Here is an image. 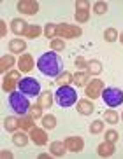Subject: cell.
I'll use <instances>...</instances> for the list:
<instances>
[{
	"instance_id": "6da1fadb",
	"label": "cell",
	"mask_w": 123,
	"mask_h": 159,
	"mask_svg": "<svg viewBox=\"0 0 123 159\" xmlns=\"http://www.w3.org/2000/svg\"><path fill=\"white\" fill-rule=\"evenodd\" d=\"M37 68L42 75H46V77H55L57 79L58 75L63 72V61H62V58L55 51L44 52V54L39 56Z\"/></svg>"
},
{
	"instance_id": "7a4b0ae2",
	"label": "cell",
	"mask_w": 123,
	"mask_h": 159,
	"mask_svg": "<svg viewBox=\"0 0 123 159\" xmlns=\"http://www.w3.org/2000/svg\"><path fill=\"white\" fill-rule=\"evenodd\" d=\"M9 107L12 108V112L18 114V116H25L28 114L32 103H30V98L27 94H23L21 91H12L9 94Z\"/></svg>"
},
{
	"instance_id": "3957f363",
	"label": "cell",
	"mask_w": 123,
	"mask_h": 159,
	"mask_svg": "<svg viewBox=\"0 0 123 159\" xmlns=\"http://www.w3.org/2000/svg\"><path fill=\"white\" fill-rule=\"evenodd\" d=\"M55 102L60 107H72L77 102V93L76 89L71 86H58V89L55 91Z\"/></svg>"
},
{
	"instance_id": "277c9868",
	"label": "cell",
	"mask_w": 123,
	"mask_h": 159,
	"mask_svg": "<svg viewBox=\"0 0 123 159\" xmlns=\"http://www.w3.org/2000/svg\"><path fill=\"white\" fill-rule=\"evenodd\" d=\"M102 102L107 105L109 108H116L120 105H123V91L116 86H109V88H104L102 91Z\"/></svg>"
},
{
	"instance_id": "5b68a950",
	"label": "cell",
	"mask_w": 123,
	"mask_h": 159,
	"mask_svg": "<svg viewBox=\"0 0 123 159\" xmlns=\"http://www.w3.org/2000/svg\"><path fill=\"white\" fill-rule=\"evenodd\" d=\"M18 91L27 94L28 98H33V96H39V94H41V84H39V80L33 79V77H25V79L19 80Z\"/></svg>"
},
{
	"instance_id": "8992f818",
	"label": "cell",
	"mask_w": 123,
	"mask_h": 159,
	"mask_svg": "<svg viewBox=\"0 0 123 159\" xmlns=\"http://www.w3.org/2000/svg\"><path fill=\"white\" fill-rule=\"evenodd\" d=\"M83 35V30L76 25L69 23H60L57 25V37L58 39H77Z\"/></svg>"
},
{
	"instance_id": "52a82bcc",
	"label": "cell",
	"mask_w": 123,
	"mask_h": 159,
	"mask_svg": "<svg viewBox=\"0 0 123 159\" xmlns=\"http://www.w3.org/2000/svg\"><path fill=\"white\" fill-rule=\"evenodd\" d=\"M19 80H21V72L19 70L7 72L4 75V80H2V89H4L5 93H12V91H16Z\"/></svg>"
},
{
	"instance_id": "ba28073f",
	"label": "cell",
	"mask_w": 123,
	"mask_h": 159,
	"mask_svg": "<svg viewBox=\"0 0 123 159\" xmlns=\"http://www.w3.org/2000/svg\"><path fill=\"white\" fill-rule=\"evenodd\" d=\"M102 91H104V82H102V80H99V79L90 80V82L85 86V94L90 100L99 98L100 94H102Z\"/></svg>"
},
{
	"instance_id": "9c48e42d",
	"label": "cell",
	"mask_w": 123,
	"mask_h": 159,
	"mask_svg": "<svg viewBox=\"0 0 123 159\" xmlns=\"http://www.w3.org/2000/svg\"><path fill=\"white\" fill-rule=\"evenodd\" d=\"M16 9H18V12H21L25 16H33L39 12V2H35V0H19L16 4Z\"/></svg>"
},
{
	"instance_id": "30bf717a",
	"label": "cell",
	"mask_w": 123,
	"mask_h": 159,
	"mask_svg": "<svg viewBox=\"0 0 123 159\" xmlns=\"http://www.w3.org/2000/svg\"><path fill=\"white\" fill-rule=\"evenodd\" d=\"M30 140L33 142L35 145H46L47 143V135L46 131H44V128H35L33 126L32 129H30Z\"/></svg>"
},
{
	"instance_id": "8fae6325",
	"label": "cell",
	"mask_w": 123,
	"mask_h": 159,
	"mask_svg": "<svg viewBox=\"0 0 123 159\" xmlns=\"http://www.w3.org/2000/svg\"><path fill=\"white\" fill-rule=\"evenodd\" d=\"M63 143H65L67 150H71V152H81L85 149V140L81 136H69Z\"/></svg>"
},
{
	"instance_id": "7c38bea8",
	"label": "cell",
	"mask_w": 123,
	"mask_h": 159,
	"mask_svg": "<svg viewBox=\"0 0 123 159\" xmlns=\"http://www.w3.org/2000/svg\"><path fill=\"white\" fill-rule=\"evenodd\" d=\"M18 68L23 74H28V72L33 70V58L30 56L28 52H25V54H21L18 58Z\"/></svg>"
},
{
	"instance_id": "4fadbf2b",
	"label": "cell",
	"mask_w": 123,
	"mask_h": 159,
	"mask_svg": "<svg viewBox=\"0 0 123 159\" xmlns=\"http://www.w3.org/2000/svg\"><path fill=\"white\" fill-rule=\"evenodd\" d=\"M30 25L25 21V19L21 18H14L12 21H11V30H12V33L14 35H25L27 33V30H28Z\"/></svg>"
},
{
	"instance_id": "5bb4252c",
	"label": "cell",
	"mask_w": 123,
	"mask_h": 159,
	"mask_svg": "<svg viewBox=\"0 0 123 159\" xmlns=\"http://www.w3.org/2000/svg\"><path fill=\"white\" fill-rule=\"evenodd\" d=\"M114 143L113 142H107L104 140L102 143H99V147H97V154L100 156V157H111V156L114 154Z\"/></svg>"
},
{
	"instance_id": "9a60e30c",
	"label": "cell",
	"mask_w": 123,
	"mask_h": 159,
	"mask_svg": "<svg viewBox=\"0 0 123 159\" xmlns=\"http://www.w3.org/2000/svg\"><path fill=\"white\" fill-rule=\"evenodd\" d=\"M25 49H27V44L23 39H12L9 42L11 54H25Z\"/></svg>"
},
{
	"instance_id": "2e32d148",
	"label": "cell",
	"mask_w": 123,
	"mask_h": 159,
	"mask_svg": "<svg viewBox=\"0 0 123 159\" xmlns=\"http://www.w3.org/2000/svg\"><path fill=\"white\" fill-rule=\"evenodd\" d=\"M76 110H77V114H81V116H91L93 110H95V107H93V103H91L90 100H79Z\"/></svg>"
},
{
	"instance_id": "e0dca14e",
	"label": "cell",
	"mask_w": 123,
	"mask_h": 159,
	"mask_svg": "<svg viewBox=\"0 0 123 159\" xmlns=\"http://www.w3.org/2000/svg\"><path fill=\"white\" fill-rule=\"evenodd\" d=\"M14 65H16V58L12 56V54H5V56H2V60H0V72L7 74Z\"/></svg>"
},
{
	"instance_id": "ac0fdd59",
	"label": "cell",
	"mask_w": 123,
	"mask_h": 159,
	"mask_svg": "<svg viewBox=\"0 0 123 159\" xmlns=\"http://www.w3.org/2000/svg\"><path fill=\"white\" fill-rule=\"evenodd\" d=\"M88 82H90V74L86 70H79V72L74 74V84H76L77 88H85Z\"/></svg>"
},
{
	"instance_id": "d6986e66",
	"label": "cell",
	"mask_w": 123,
	"mask_h": 159,
	"mask_svg": "<svg viewBox=\"0 0 123 159\" xmlns=\"http://www.w3.org/2000/svg\"><path fill=\"white\" fill-rule=\"evenodd\" d=\"M37 105H41L42 108H51L53 107V93L51 91H42V93L39 94Z\"/></svg>"
},
{
	"instance_id": "ffe728a7",
	"label": "cell",
	"mask_w": 123,
	"mask_h": 159,
	"mask_svg": "<svg viewBox=\"0 0 123 159\" xmlns=\"http://www.w3.org/2000/svg\"><path fill=\"white\" fill-rule=\"evenodd\" d=\"M28 140H30V135H27L25 129L23 131H16L14 135H12V143H14L16 147H25V145L28 143Z\"/></svg>"
},
{
	"instance_id": "44dd1931",
	"label": "cell",
	"mask_w": 123,
	"mask_h": 159,
	"mask_svg": "<svg viewBox=\"0 0 123 159\" xmlns=\"http://www.w3.org/2000/svg\"><path fill=\"white\" fill-rule=\"evenodd\" d=\"M65 143L63 142H53L51 145H49V152H51V156H55V157H62V156L65 154Z\"/></svg>"
},
{
	"instance_id": "7402d4cb",
	"label": "cell",
	"mask_w": 123,
	"mask_h": 159,
	"mask_svg": "<svg viewBox=\"0 0 123 159\" xmlns=\"http://www.w3.org/2000/svg\"><path fill=\"white\" fill-rule=\"evenodd\" d=\"M4 128L11 133H16V129L19 128V117H5L4 119Z\"/></svg>"
},
{
	"instance_id": "603a6c76",
	"label": "cell",
	"mask_w": 123,
	"mask_h": 159,
	"mask_svg": "<svg viewBox=\"0 0 123 159\" xmlns=\"http://www.w3.org/2000/svg\"><path fill=\"white\" fill-rule=\"evenodd\" d=\"M86 72L90 75H99L102 74V63L99 60H90L88 65H86Z\"/></svg>"
},
{
	"instance_id": "cb8c5ba5",
	"label": "cell",
	"mask_w": 123,
	"mask_h": 159,
	"mask_svg": "<svg viewBox=\"0 0 123 159\" xmlns=\"http://www.w3.org/2000/svg\"><path fill=\"white\" fill-rule=\"evenodd\" d=\"M71 82H74V74H71V72L63 70L57 77V84L58 86H71Z\"/></svg>"
},
{
	"instance_id": "d4e9b609",
	"label": "cell",
	"mask_w": 123,
	"mask_h": 159,
	"mask_svg": "<svg viewBox=\"0 0 123 159\" xmlns=\"http://www.w3.org/2000/svg\"><path fill=\"white\" fill-rule=\"evenodd\" d=\"M33 119L30 114H25V116H19V128L21 129H25V131H28V129H32L33 128Z\"/></svg>"
},
{
	"instance_id": "484cf974",
	"label": "cell",
	"mask_w": 123,
	"mask_h": 159,
	"mask_svg": "<svg viewBox=\"0 0 123 159\" xmlns=\"http://www.w3.org/2000/svg\"><path fill=\"white\" fill-rule=\"evenodd\" d=\"M55 126H57V117L53 116V114L42 116V128L44 129H53Z\"/></svg>"
},
{
	"instance_id": "4316f807",
	"label": "cell",
	"mask_w": 123,
	"mask_h": 159,
	"mask_svg": "<svg viewBox=\"0 0 123 159\" xmlns=\"http://www.w3.org/2000/svg\"><path fill=\"white\" fill-rule=\"evenodd\" d=\"M49 47H51V51H55V52H60V51H63L65 49V40L63 39H53V40H49Z\"/></svg>"
},
{
	"instance_id": "83f0119b",
	"label": "cell",
	"mask_w": 123,
	"mask_h": 159,
	"mask_svg": "<svg viewBox=\"0 0 123 159\" xmlns=\"http://www.w3.org/2000/svg\"><path fill=\"white\" fill-rule=\"evenodd\" d=\"M41 33H42V30H41L39 25H30L28 30H27V33H25V37L27 39H37Z\"/></svg>"
},
{
	"instance_id": "f1b7e54d",
	"label": "cell",
	"mask_w": 123,
	"mask_h": 159,
	"mask_svg": "<svg viewBox=\"0 0 123 159\" xmlns=\"http://www.w3.org/2000/svg\"><path fill=\"white\" fill-rule=\"evenodd\" d=\"M118 119H120V116H118L116 110H106L104 112V121L109 122V124H116Z\"/></svg>"
},
{
	"instance_id": "f546056e",
	"label": "cell",
	"mask_w": 123,
	"mask_h": 159,
	"mask_svg": "<svg viewBox=\"0 0 123 159\" xmlns=\"http://www.w3.org/2000/svg\"><path fill=\"white\" fill-rule=\"evenodd\" d=\"M118 37L120 35H118V32H116L114 28H107L104 32V39H106V42H109V44L114 42V40H118Z\"/></svg>"
},
{
	"instance_id": "4dcf8cb0",
	"label": "cell",
	"mask_w": 123,
	"mask_h": 159,
	"mask_svg": "<svg viewBox=\"0 0 123 159\" xmlns=\"http://www.w3.org/2000/svg\"><path fill=\"white\" fill-rule=\"evenodd\" d=\"M102 131H104V121H93L90 124V133L99 135V133H102Z\"/></svg>"
},
{
	"instance_id": "1f68e13d",
	"label": "cell",
	"mask_w": 123,
	"mask_h": 159,
	"mask_svg": "<svg viewBox=\"0 0 123 159\" xmlns=\"http://www.w3.org/2000/svg\"><path fill=\"white\" fill-rule=\"evenodd\" d=\"M44 35H46L47 39H55L57 37V25H53V23H47L46 25V28H44Z\"/></svg>"
},
{
	"instance_id": "d6a6232c",
	"label": "cell",
	"mask_w": 123,
	"mask_h": 159,
	"mask_svg": "<svg viewBox=\"0 0 123 159\" xmlns=\"http://www.w3.org/2000/svg\"><path fill=\"white\" fill-rule=\"evenodd\" d=\"M76 21L77 23H86L90 19V11H76Z\"/></svg>"
},
{
	"instance_id": "836d02e7",
	"label": "cell",
	"mask_w": 123,
	"mask_h": 159,
	"mask_svg": "<svg viewBox=\"0 0 123 159\" xmlns=\"http://www.w3.org/2000/svg\"><path fill=\"white\" fill-rule=\"evenodd\" d=\"M28 114L33 117V119H42V107L41 105H32L28 110Z\"/></svg>"
},
{
	"instance_id": "e575fe53",
	"label": "cell",
	"mask_w": 123,
	"mask_h": 159,
	"mask_svg": "<svg viewBox=\"0 0 123 159\" xmlns=\"http://www.w3.org/2000/svg\"><path fill=\"white\" fill-rule=\"evenodd\" d=\"M93 11H95V14H99V16L106 14V12H107V4H106V2H95Z\"/></svg>"
},
{
	"instance_id": "d590c367",
	"label": "cell",
	"mask_w": 123,
	"mask_h": 159,
	"mask_svg": "<svg viewBox=\"0 0 123 159\" xmlns=\"http://www.w3.org/2000/svg\"><path fill=\"white\" fill-rule=\"evenodd\" d=\"M106 140L113 142V143H114V142L118 140V131H116V129H107V131H106Z\"/></svg>"
},
{
	"instance_id": "8d00e7d4",
	"label": "cell",
	"mask_w": 123,
	"mask_h": 159,
	"mask_svg": "<svg viewBox=\"0 0 123 159\" xmlns=\"http://www.w3.org/2000/svg\"><path fill=\"white\" fill-rule=\"evenodd\" d=\"M90 9V2L88 0H77L76 2V11H88Z\"/></svg>"
},
{
	"instance_id": "74e56055",
	"label": "cell",
	"mask_w": 123,
	"mask_h": 159,
	"mask_svg": "<svg viewBox=\"0 0 123 159\" xmlns=\"http://www.w3.org/2000/svg\"><path fill=\"white\" fill-rule=\"evenodd\" d=\"M86 65H88V61H86L83 56H77V58H76V66L79 68V70H83V68H86Z\"/></svg>"
},
{
	"instance_id": "f35d334b",
	"label": "cell",
	"mask_w": 123,
	"mask_h": 159,
	"mask_svg": "<svg viewBox=\"0 0 123 159\" xmlns=\"http://www.w3.org/2000/svg\"><path fill=\"white\" fill-rule=\"evenodd\" d=\"M5 35H7V23L0 21V37H5Z\"/></svg>"
},
{
	"instance_id": "ab89813d",
	"label": "cell",
	"mask_w": 123,
	"mask_h": 159,
	"mask_svg": "<svg viewBox=\"0 0 123 159\" xmlns=\"http://www.w3.org/2000/svg\"><path fill=\"white\" fill-rule=\"evenodd\" d=\"M0 156H2V157H4V159H12V152H9V150H2V154H0Z\"/></svg>"
},
{
	"instance_id": "60d3db41",
	"label": "cell",
	"mask_w": 123,
	"mask_h": 159,
	"mask_svg": "<svg viewBox=\"0 0 123 159\" xmlns=\"http://www.w3.org/2000/svg\"><path fill=\"white\" fill-rule=\"evenodd\" d=\"M39 157H41V159H46V157H51V154H41Z\"/></svg>"
},
{
	"instance_id": "b9f144b4",
	"label": "cell",
	"mask_w": 123,
	"mask_h": 159,
	"mask_svg": "<svg viewBox=\"0 0 123 159\" xmlns=\"http://www.w3.org/2000/svg\"><path fill=\"white\" fill-rule=\"evenodd\" d=\"M118 40H120V42H121V44H123V32H121V33H120V37H118Z\"/></svg>"
},
{
	"instance_id": "7bdbcfd3",
	"label": "cell",
	"mask_w": 123,
	"mask_h": 159,
	"mask_svg": "<svg viewBox=\"0 0 123 159\" xmlns=\"http://www.w3.org/2000/svg\"><path fill=\"white\" fill-rule=\"evenodd\" d=\"M121 117H123V116H121Z\"/></svg>"
}]
</instances>
